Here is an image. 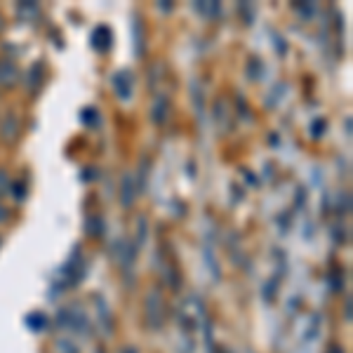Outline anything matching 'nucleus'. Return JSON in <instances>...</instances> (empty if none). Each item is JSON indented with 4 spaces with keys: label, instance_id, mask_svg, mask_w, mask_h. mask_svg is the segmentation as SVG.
Here are the masks:
<instances>
[{
    "label": "nucleus",
    "instance_id": "f257e3e1",
    "mask_svg": "<svg viewBox=\"0 0 353 353\" xmlns=\"http://www.w3.org/2000/svg\"><path fill=\"white\" fill-rule=\"evenodd\" d=\"M144 316L151 330H161L165 323V299L161 290H149L144 299Z\"/></svg>",
    "mask_w": 353,
    "mask_h": 353
},
{
    "label": "nucleus",
    "instance_id": "f03ea898",
    "mask_svg": "<svg viewBox=\"0 0 353 353\" xmlns=\"http://www.w3.org/2000/svg\"><path fill=\"white\" fill-rule=\"evenodd\" d=\"M21 81V73H19V66L14 64L12 59L8 57H0V88H17Z\"/></svg>",
    "mask_w": 353,
    "mask_h": 353
},
{
    "label": "nucleus",
    "instance_id": "7ed1b4c3",
    "mask_svg": "<svg viewBox=\"0 0 353 353\" xmlns=\"http://www.w3.org/2000/svg\"><path fill=\"white\" fill-rule=\"evenodd\" d=\"M17 137H19V118L10 113V116H5L3 128H0V139L12 144V141H17Z\"/></svg>",
    "mask_w": 353,
    "mask_h": 353
},
{
    "label": "nucleus",
    "instance_id": "20e7f679",
    "mask_svg": "<svg viewBox=\"0 0 353 353\" xmlns=\"http://www.w3.org/2000/svg\"><path fill=\"white\" fill-rule=\"evenodd\" d=\"M132 76H130V71H121L113 76V88H116V92L121 99H130V94H132Z\"/></svg>",
    "mask_w": 353,
    "mask_h": 353
},
{
    "label": "nucleus",
    "instance_id": "39448f33",
    "mask_svg": "<svg viewBox=\"0 0 353 353\" xmlns=\"http://www.w3.org/2000/svg\"><path fill=\"white\" fill-rule=\"evenodd\" d=\"M170 116V99L165 94H158L156 99H153V109H151V118L156 125H163L168 121Z\"/></svg>",
    "mask_w": 353,
    "mask_h": 353
},
{
    "label": "nucleus",
    "instance_id": "423d86ee",
    "mask_svg": "<svg viewBox=\"0 0 353 353\" xmlns=\"http://www.w3.org/2000/svg\"><path fill=\"white\" fill-rule=\"evenodd\" d=\"M137 198V179L132 176V172H128L123 176V186H121V203L125 208H130V205L134 203Z\"/></svg>",
    "mask_w": 353,
    "mask_h": 353
},
{
    "label": "nucleus",
    "instance_id": "0eeeda50",
    "mask_svg": "<svg viewBox=\"0 0 353 353\" xmlns=\"http://www.w3.org/2000/svg\"><path fill=\"white\" fill-rule=\"evenodd\" d=\"M101 36V41H94V48L99 50V52H106V50L111 48V31L106 26H99L94 31V38H99Z\"/></svg>",
    "mask_w": 353,
    "mask_h": 353
},
{
    "label": "nucleus",
    "instance_id": "6e6552de",
    "mask_svg": "<svg viewBox=\"0 0 353 353\" xmlns=\"http://www.w3.org/2000/svg\"><path fill=\"white\" fill-rule=\"evenodd\" d=\"M10 186H12V181H10L8 170H0V198L8 196V193H10Z\"/></svg>",
    "mask_w": 353,
    "mask_h": 353
},
{
    "label": "nucleus",
    "instance_id": "1a4fd4ad",
    "mask_svg": "<svg viewBox=\"0 0 353 353\" xmlns=\"http://www.w3.org/2000/svg\"><path fill=\"white\" fill-rule=\"evenodd\" d=\"M198 10H201V12H205L208 17H214L219 12V5L217 3H212V5H208V3H198Z\"/></svg>",
    "mask_w": 353,
    "mask_h": 353
},
{
    "label": "nucleus",
    "instance_id": "9d476101",
    "mask_svg": "<svg viewBox=\"0 0 353 353\" xmlns=\"http://www.w3.org/2000/svg\"><path fill=\"white\" fill-rule=\"evenodd\" d=\"M10 189H12V191H14V198H17V201H21V198H24V196H26V186H24V184H21V181H14V184H12V186H10Z\"/></svg>",
    "mask_w": 353,
    "mask_h": 353
},
{
    "label": "nucleus",
    "instance_id": "9b49d317",
    "mask_svg": "<svg viewBox=\"0 0 353 353\" xmlns=\"http://www.w3.org/2000/svg\"><path fill=\"white\" fill-rule=\"evenodd\" d=\"M5 217H8V212H5L3 205H0V221H5Z\"/></svg>",
    "mask_w": 353,
    "mask_h": 353
},
{
    "label": "nucleus",
    "instance_id": "f8f14e48",
    "mask_svg": "<svg viewBox=\"0 0 353 353\" xmlns=\"http://www.w3.org/2000/svg\"><path fill=\"white\" fill-rule=\"evenodd\" d=\"M3 26H5V21H3V14H0V31H3Z\"/></svg>",
    "mask_w": 353,
    "mask_h": 353
}]
</instances>
